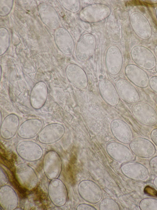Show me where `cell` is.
Returning a JSON list of instances; mask_svg holds the SVG:
<instances>
[{
    "mask_svg": "<svg viewBox=\"0 0 157 210\" xmlns=\"http://www.w3.org/2000/svg\"><path fill=\"white\" fill-rule=\"evenodd\" d=\"M66 4L64 7L68 10L76 13L80 10V3L78 0L64 1Z\"/></svg>",
    "mask_w": 157,
    "mask_h": 210,
    "instance_id": "26",
    "label": "cell"
},
{
    "mask_svg": "<svg viewBox=\"0 0 157 210\" xmlns=\"http://www.w3.org/2000/svg\"><path fill=\"white\" fill-rule=\"evenodd\" d=\"M48 189V194L52 203L60 207L64 205L67 200V188L62 181L58 178L51 180Z\"/></svg>",
    "mask_w": 157,
    "mask_h": 210,
    "instance_id": "8",
    "label": "cell"
},
{
    "mask_svg": "<svg viewBox=\"0 0 157 210\" xmlns=\"http://www.w3.org/2000/svg\"><path fill=\"white\" fill-rule=\"evenodd\" d=\"M16 152L22 159L28 162H34L42 157L43 151L38 143L33 141L25 140L18 143L16 147Z\"/></svg>",
    "mask_w": 157,
    "mask_h": 210,
    "instance_id": "6",
    "label": "cell"
},
{
    "mask_svg": "<svg viewBox=\"0 0 157 210\" xmlns=\"http://www.w3.org/2000/svg\"><path fill=\"white\" fill-rule=\"evenodd\" d=\"M0 187L6 185L8 182V177L5 170L0 167Z\"/></svg>",
    "mask_w": 157,
    "mask_h": 210,
    "instance_id": "27",
    "label": "cell"
},
{
    "mask_svg": "<svg viewBox=\"0 0 157 210\" xmlns=\"http://www.w3.org/2000/svg\"><path fill=\"white\" fill-rule=\"evenodd\" d=\"M77 210H96L94 207L86 204H80L78 205L76 208Z\"/></svg>",
    "mask_w": 157,
    "mask_h": 210,
    "instance_id": "29",
    "label": "cell"
},
{
    "mask_svg": "<svg viewBox=\"0 0 157 210\" xmlns=\"http://www.w3.org/2000/svg\"><path fill=\"white\" fill-rule=\"evenodd\" d=\"M78 191L81 197L86 201L92 204L99 203L102 198V190L94 182L86 180L81 181L78 185Z\"/></svg>",
    "mask_w": 157,
    "mask_h": 210,
    "instance_id": "5",
    "label": "cell"
},
{
    "mask_svg": "<svg viewBox=\"0 0 157 210\" xmlns=\"http://www.w3.org/2000/svg\"><path fill=\"white\" fill-rule=\"evenodd\" d=\"M153 183L155 187L157 189V176L154 179Z\"/></svg>",
    "mask_w": 157,
    "mask_h": 210,
    "instance_id": "32",
    "label": "cell"
},
{
    "mask_svg": "<svg viewBox=\"0 0 157 210\" xmlns=\"http://www.w3.org/2000/svg\"><path fill=\"white\" fill-rule=\"evenodd\" d=\"M149 165L151 170L157 173V156L151 159L149 161Z\"/></svg>",
    "mask_w": 157,
    "mask_h": 210,
    "instance_id": "30",
    "label": "cell"
},
{
    "mask_svg": "<svg viewBox=\"0 0 157 210\" xmlns=\"http://www.w3.org/2000/svg\"><path fill=\"white\" fill-rule=\"evenodd\" d=\"M100 210H120V208L118 204L112 199L106 198L100 202L99 204Z\"/></svg>",
    "mask_w": 157,
    "mask_h": 210,
    "instance_id": "24",
    "label": "cell"
},
{
    "mask_svg": "<svg viewBox=\"0 0 157 210\" xmlns=\"http://www.w3.org/2000/svg\"><path fill=\"white\" fill-rule=\"evenodd\" d=\"M105 64L108 73L112 75L118 74L123 65V58L119 48L112 45L107 49L105 57Z\"/></svg>",
    "mask_w": 157,
    "mask_h": 210,
    "instance_id": "10",
    "label": "cell"
},
{
    "mask_svg": "<svg viewBox=\"0 0 157 210\" xmlns=\"http://www.w3.org/2000/svg\"><path fill=\"white\" fill-rule=\"evenodd\" d=\"M65 131V128L62 124L56 123H51L43 128L37 135V139L42 144H52L60 139Z\"/></svg>",
    "mask_w": 157,
    "mask_h": 210,
    "instance_id": "9",
    "label": "cell"
},
{
    "mask_svg": "<svg viewBox=\"0 0 157 210\" xmlns=\"http://www.w3.org/2000/svg\"><path fill=\"white\" fill-rule=\"evenodd\" d=\"M131 55L133 60L139 66L146 70L153 69L156 61L152 53L144 48H134Z\"/></svg>",
    "mask_w": 157,
    "mask_h": 210,
    "instance_id": "20",
    "label": "cell"
},
{
    "mask_svg": "<svg viewBox=\"0 0 157 210\" xmlns=\"http://www.w3.org/2000/svg\"><path fill=\"white\" fill-rule=\"evenodd\" d=\"M155 71L156 73L157 74V64L155 67Z\"/></svg>",
    "mask_w": 157,
    "mask_h": 210,
    "instance_id": "33",
    "label": "cell"
},
{
    "mask_svg": "<svg viewBox=\"0 0 157 210\" xmlns=\"http://www.w3.org/2000/svg\"><path fill=\"white\" fill-rule=\"evenodd\" d=\"M48 94V89L46 83L42 81L37 83L30 94V101L32 107L35 109L42 107L46 101Z\"/></svg>",
    "mask_w": 157,
    "mask_h": 210,
    "instance_id": "23",
    "label": "cell"
},
{
    "mask_svg": "<svg viewBox=\"0 0 157 210\" xmlns=\"http://www.w3.org/2000/svg\"><path fill=\"white\" fill-rule=\"evenodd\" d=\"M129 146L133 154L141 158L151 157L155 154L156 151L153 143L144 138L137 137L132 139L129 143Z\"/></svg>",
    "mask_w": 157,
    "mask_h": 210,
    "instance_id": "15",
    "label": "cell"
},
{
    "mask_svg": "<svg viewBox=\"0 0 157 210\" xmlns=\"http://www.w3.org/2000/svg\"><path fill=\"white\" fill-rule=\"evenodd\" d=\"M96 41L94 36L90 33L83 35L77 42L75 55L79 61L84 62L89 59L95 51Z\"/></svg>",
    "mask_w": 157,
    "mask_h": 210,
    "instance_id": "7",
    "label": "cell"
},
{
    "mask_svg": "<svg viewBox=\"0 0 157 210\" xmlns=\"http://www.w3.org/2000/svg\"><path fill=\"white\" fill-rule=\"evenodd\" d=\"M150 137L152 141L157 146V128L152 131L150 133Z\"/></svg>",
    "mask_w": 157,
    "mask_h": 210,
    "instance_id": "31",
    "label": "cell"
},
{
    "mask_svg": "<svg viewBox=\"0 0 157 210\" xmlns=\"http://www.w3.org/2000/svg\"><path fill=\"white\" fill-rule=\"evenodd\" d=\"M15 173L18 182L22 187L31 190L36 187L38 181L37 175L29 165L24 163L18 164L16 166Z\"/></svg>",
    "mask_w": 157,
    "mask_h": 210,
    "instance_id": "2",
    "label": "cell"
},
{
    "mask_svg": "<svg viewBox=\"0 0 157 210\" xmlns=\"http://www.w3.org/2000/svg\"><path fill=\"white\" fill-rule=\"evenodd\" d=\"M19 124V119L16 115L11 114L6 116L0 124L1 136L5 140L13 138L17 132Z\"/></svg>",
    "mask_w": 157,
    "mask_h": 210,
    "instance_id": "21",
    "label": "cell"
},
{
    "mask_svg": "<svg viewBox=\"0 0 157 210\" xmlns=\"http://www.w3.org/2000/svg\"><path fill=\"white\" fill-rule=\"evenodd\" d=\"M122 173L127 178L136 180H143L147 178L148 172L147 169L137 162H129L124 163L121 167Z\"/></svg>",
    "mask_w": 157,
    "mask_h": 210,
    "instance_id": "19",
    "label": "cell"
},
{
    "mask_svg": "<svg viewBox=\"0 0 157 210\" xmlns=\"http://www.w3.org/2000/svg\"><path fill=\"white\" fill-rule=\"evenodd\" d=\"M115 87L120 97L125 102L134 104L139 101L140 96L138 91L126 79H118L115 83Z\"/></svg>",
    "mask_w": 157,
    "mask_h": 210,
    "instance_id": "12",
    "label": "cell"
},
{
    "mask_svg": "<svg viewBox=\"0 0 157 210\" xmlns=\"http://www.w3.org/2000/svg\"><path fill=\"white\" fill-rule=\"evenodd\" d=\"M106 150L111 158L121 163L131 162L134 159V155L131 150L120 143L112 142L109 143L106 146Z\"/></svg>",
    "mask_w": 157,
    "mask_h": 210,
    "instance_id": "11",
    "label": "cell"
},
{
    "mask_svg": "<svg viewBox=\"0 0 157 210\" xmlns=\"http://www.w3.org/2000/svg\"><path fill=\"white\" fill-rule=\"evenodd\" d=\"M44 173L48 179L58 178L61 173L62 163L59 155L56 151L51 150L44 155L43 162Z\"/></svg>",
    "mask_w": 157,
    "mask_h": 210,
    "instance_id": "4",
    "label": "cell"
},
{
    "mask_svg": "<svg viewBox=\"0 0 157 210\" xmlns=\"http://www.w3.org/2000/svg\"><path fill=\"white\" fill-rule=\"evenodd\" d=\"M65 73L69 81L75 87L81 90L86 89L88 79L84 71L78 65L71 63L66 67Z\"/></svg>",
    "mask_w": 157,
    "mask_h": 210,
    "instance_id": "13",
    "label": "cell"
},
{
    "mask_svg": "<svg viewBox=\"0 0 157 210\" xmlns=\"http://www.w3.org/2000/svg\"><path fill=\"white\" fill-rule=\"evenodd\" d=\"M112 134L119 142L129 143L133 138V134L129 125L124 121L119 119L113 120L110 124Z\"/></svg>",
    "mask_w": 157,
    "mask_h": 210,
    "instance_id": "14",
    "label": "cell"
},
{
    "mask_svg": "<svg viewBox=\"0 0 157 210\" xmlns=\"http://www.w3.org/2000/svg\"><path fill=\"white\" fill-rule=\"evenodd\" d=\"M18 200L15 190L10 186L5 185L0 187V205L3 210H13L17 208Z\"/></svg>",
    "mask_w": 157,
    "mask_h": 210,
    "instance_id": "22",
    "label": "cell"
},
{
    "mask_svg": "<svg viewBox=\"0 0 157 210\" xmlns=\"http://www.w3.org/2000/svg\"><path fill=\"white\" fill-rule=\"evenodd\" d=\"M124 73L129 80L137 87L144 88L148 86L150 79L148 74L137 66L132 64L127 65Z\"/></svg>",
    "mask_w": 157,
    "mask_h": 210,
    "instance_id": "17",
    "label": "cell"
},
{
    "mask_svg": "<svg viewBox=\"0 0 157 210\" xmlns=\"http://www.w3.org/2000/svg\"><path fill=\"white\" fill-rule=\"evenodd\" d=\"M98 87L101 97L108 104L114 107L119 103L120 96L116 87L110 80L101 79L99 82Z\"/></svg>",
    "mask_w": 157,
    "mask_h": 210,
    "instance_id": "16",
    "label": "cell"
},
{
    "mask_svg": "<svg viewBox=\"0 0 157 210\" xmlns=\"http://www.w3.org/2000/svg\"><path fill=\"white\" fill-rule=\"evenodd\" d=\"M43 124L40 119H30L24 121L19 126L18 131V136L23 139L33 138L38 135L43 128Z\"/></svg>",
    "mask_w": 157,
    "mask_h": 210,
    "instance_id": "18",
    "label": "cell"
},
{
    "mask_svg": "<svg viewBox=\"0 0 157 210\" xmlns=\"http://www.w3.org/2000/svg\"><path fill=\"white\" fill-rule=\"evenodd\" d=\"M140 207L141 210H157V200L144 199L140 202Z\"/></svg>",
    "mask_w": 157,
    "mask_h": 210,
    "instance_id": "25",
    "label": "cell"
},
{
    "mask_svg": "<svg viewBox=\"0 0 157 210\" xmlns=\"http://www.w3.org/2000/svg\"><path fill=\"white\" fill-rule=\"evenodd\" d=\"M132 112L136 119L143 124L153 126L157 123V113L149 104L144 102H138L134 104Z\"/></svg>",
    "mask_w": 157,
    "mask_h": 210,
    "instance_id": "3",
    "label": "cell"
},
{
    "mask_svg": "<svg viewBox=\"0 0 157 210\" xmlns=\"http://www.w3.org/2000/svg\"><path fill=\"white\" fill-rule=\"evenodd\" d=\"M149 85L152 90L157 93V76H152L150 79Z\"/></svg>",
    "mask_w": 157,
    "mask_h": 210,
    "instance_id": "28",
    "label": "cell"
},
{
    "mask_svg": "<svg viewBox=\"0 0 157 210\" xmlns=\"http://www.w3.org/2000/svg\"><path fill=\"white\" fill-rule=\"evenodd\" d=\"M155 103L156 105H157V96H156L155 99Z\"/></svg>",
    "mask_w": 157,
    "mask_h": 210,
    "instance_id": "34",
    "label": "cell"
},
{
    "mask_svg": "<svg viewBox=\"0 0 157 210\" xmlns=\"http://www.w3.org/2000/svg\"><path fill=\"white\" fill-rule=\"evenodd\" d=\"M111 13L110 8L101 3L88 5L80 11L79 17L82 21L93 23L101 21L109 17Z\"/></svg>",
    "mask_w": 157,
    "mask_h": 210,
    "instance_id": "1",
    "label": "cell"
}]
</instances>
